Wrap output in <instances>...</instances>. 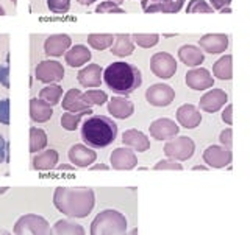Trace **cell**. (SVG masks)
Returning a JSON list of instances; mask_svg holds the SVG:
<instances>
[{"instance_id":"obj_39","label":"cell","mask_w":250,"mask_h":235,"mask_svg":"<svg viewBox=\"0 0 250 235\" xmlns=\"http://www.w3.org/2000/svg\"><path fill=\"white\" fill-rule=\"evenodd\" d=\"M96 13H106V14H124L125 11L122 10V8L119 5H114L111 2H102L97 8H96Z\"/></svg>"},{"instance_id":"obj_33","label":"cell","mask_w":250,"mask_h":235,"mask_svg":"<svg viewBox=\"0 0 250 235\" xmlns=\"http://www.w3.org/2000/svg\"><path fill=\"white\" fill-rule=\"evenodd\" d=\"M114 36L113 35H104V33H94L88 36V44L96 50H106L113 45Z\"/></svg>"},{"instance_id":"obj_57","label":"cell","mask_w":250,"mask_h":235,"mask_svg":"<svg viewBox=\"0 0 250 235\" xmlns=\"http://www.w3.org/2000/svg\"><path fill=\"white\" fill-rule=\"evenodd\" d=\"M11 2H13V3L16 5V3H18V0H11Z\"/></svg>"},{"instance_id":"obj_5","label":"cell","mask_w":250,"mask_h":235,"mask_svg":"<svg viewBox=\"0 0 250 235\" xmlns=\"http://www.w3.org/2000/svg\"><path fill=\"white\" fill-rule=\"evenodd\" d=\"M14 235H50V224L44 217L36 214H25L16 221Z\"/></svg>"},{"instance_id":"obj_26","label":"cell","mask_w":250,"mask_h":235,"mask_svg":"<svg viewBox=\"0 0 250 235\" xmlns=\"http://www.w3.org/2000/svg\"><path fill=\"white\" fill-rule=\"evenodd\" d=\"M53 114V109L50 105H47L45 101L39 98H31L30 100V117L31 120L36 123H45Z\"/></svg>"},{"instance_id":"obj_32","label":"cell","mask_w":250,"mask_h":235,"mask_svg":"<svg viewBox=\"0 0 250 235\" xmlns=\"http://www.w3.org/2000/svg\"><path fill=\"white\" fill-rule=\"evenodd\" d=\"M45 145H47V134L44 132V129L33 127L30 129V151L38 153L44 150Z\"/></svg>"},{"instance_id":"obj_56","label":"cell","mask_w":250,"mask_h":235,"mask_svg":"<svg viewBox=\"0 0 250 235\" xmlns=\"http://www.w3.org/2000/svg\"><path fill=\"white\" fill-rule=\"evenodd\" d=\"M0 16H5V10L2 8V5H0Z\"/></svg>"},{"instance_id":"obj_3","label":"cell","mask_w":250,"mask_h":235,"mask_svg":"<svg viewBox=\"0 0 250 235\" xmlns=\"http://www.w3.org/2000/svg\"><path fill=\"white\" fill-rule=\"evenodd\" d=\"M117 137V125L106 115H91L82 125V139L92 148H106Z\"/></svg>"},{"instance_id":"obj_38","label":"cell","mask_w":250,"mask_h":235,"mask_svg":"<svg viewBox=\"0 0 250 235\" xmlns=\"http://www.w3.org/2000/svg\"><path fill=\"white\" fill-rule=\"evenodd\" d=\"M47 6L52 13L64 14L70 8V0H47Z\"/></svg>"},{"instance_id":"obj_36","label":"cell","mask_w":250,"mask_h":235,"mask_svg":"<svg viewBox=\"0 0 250 235\" xmlns=\"http://www.w3.org/2000/svg\"><path fill=\"white\" fill-rule=\"evenodd\" d=\"M131 39L135 41V44H138V47L141 49H150V47H155L160 41V36L158 35H141V33H136L133 35Z\"/></svg>"},{"instance_id":"obj_27","label":"cell","mask_w":250,"mask_h":235,"mask_svg":"<svg viewBox=\"0 0 250 235\" xmlns=\"http://www.w3.org/2000/svg\"><path fill=\"white\" fill-rule=\"evenodd\" d=\"M58 158L60 156L55 150L42 151L41 154H38L33 158V161H31V167H33V170H38V171L52 170L58 163Z\"/></svg>"},{"instance_id":"obj_1","label":"cell","mask_w":250,"mask_h":235,"mask_svg":"<svg viewBox=\"0 0 250 235\" xmlns=\"http://www.w3.org/2000/svg\"><path fill=\"white\" fill-rule=\"evenodd\" d=\"M53 204L69 218H84L92 212L96 195L89 187H57Z\"/></svg>"},{"instance_id":"obj_37","label":"cell","mask_w":250,"mask_h":235,"mask_svg":"<svg viewBox=\"0 0 250 235\" xmlns=\"http://www.w3.org/2000/svg\"><path fill=\"white\" fill-rule=\"evenodd\" d=\"M214 10L208 5L205 0H189L186 6V13H213Z\"/></svg>"},{"instance_id":"obj_18","label":"cell","mask_w":250,"mask_h":235,"mask_svg":"<svg viewBox=\"0 0 250 235\" xmlns=\"http://www.w3.org/2000/svg\"><path fill=\"white\" fill-rule=\"evenodd\" d=\"M70 44H72V41H70V37L67 35H53L45 39L44 50L47 56L58 58L70 49Z\"/></svg>"},{"instance_id":"obj_53","label":"cell","mask_w":250,"mask_h":235,"mask_svg":"<svg viewBox=\"0 0 250 235\" xmlns=\"http://www.w3.org/2000/svg\"><path fill=\"white\" fill-rule=\"evenodd\" d=\"M192 170H208V168H205V167H203V165H195Z\"/></svg>"},{"instance_id":"obj_40","label":"cell","mask_w":250,"mask_h":235,"mask_svg":"<svg viewBox=\"0 0 250 235\" xmlns=\"http://www.w3.org/2000/svg\"><path fill=\"white\" fill-rule=\"evenodd\" d=\"M153 170H177V171H182L183 167L182 163H178L177 161H172V159H164L160 161L156 165L153 167Z\"/></svg>"},{"instance_id":"obj_54","label":"cell","mask_w":250,"mask_h":235,"mask_svg":"<svg viewBox=\"0 0 250 235\" xmlns=\"http://www.w3.org/2000/svg\"><path fill=\"white\" fill-rule=\"evenodd\" d=\"M0 235H11L8 231H5V229H0Z\"/></svg>"},{"instance_id":"obj_19","label":"cell","mask_w":250,"mask_h":235,"mask_svg":"<svg viewBox=\"0 0 250 235\" xmlns=\"http://www.w3.org/2000/svg\"><path fill=\"white\" fill-rule=\"evenodd\" d=\"M61 108L66 109L67 112H74V114L86 112L91 109V106L83 100V92L78 89H70L64 93Z\"/></svg>"},{"instance_id":"obj_7","label":"cell","mask_w":250,"mask_h":235,"mask_svg":"<svg viewBox=\"0 0 250 235\" xmlns=\"http://www.w3.org/2000/svg\"><path fill=\"white\" fill-rule=\"evenodd\" d=\"M150 70L161 80H169L177 73V61L167 52H158L150 58Z\"/></svg>"},{"instance_id":"obj_49","label":"cell","mask_w":250,"mask_h":235,"mask_svg":"<svg viewBox=\"0 0 250 235\" xmlns=\"http://www.w3.org/2000/svg\"><path fill=\"white\" fill-rule=\"evenodd\" d=\"M106 2H111L114 5H121V3H124V0H106Z\"/></svg>"},{"instance_id":"obj_11","label":"cell","mask_w":250,"mask_h":235,"mask_svg":"<svg viewBox=\"0 0 250 235\" xmlns=\"http://www.w3.org/2000/svg\"><path fill=\"white\" fill-rule=\"evenodd\" d=\"M185 80H186V86L191 88L192 90H207L213 88V84H214L213 75L209 73V70L202 69V67L188 70Z\"/></svg>"},{"instance_id":"obj_42","label":"cell","mask_w":250,"mask_h":235,"mask_svg":"<svg viewBox=\"0 0 250 235\" xmlns=\"http://www.w3.org/2000/svg\"><path fill=\"white\" fill-rule=\"evenodd\" d=\"M219 140H221V144L224 148L227 150H231V145H233V129H224L221 132V136H219Z\"/></svg>"},{"instance_id":"obj_45","label":"cell","mask_w":250,"mask_h":235,"mask_svg":"<svg viewBox=\"0 0 250 235\" xmlns=\"http://www.w3.org/2000/svg\"><path fill=\"white\" fill-rule=\"evenodd\" d=\"M222 120H224V123H227V125H231L233 123V106L231 105H229L225 108V111L222 112Z\"/></svg>"},{"instance_id":"obj_13","label":"cell","mask_w":250,"mask_h":235,"mask_svg":"<svg viewBox=\"0 0 250 235\" xmlns=\"http://www.w3.org/2000/svg\"><path fill=\"white\" fill-rule=\"evenodd\" d=\"M186 0H141L144 13H178Z\"/></svg>"},{"instance_id":"obj_24","label":"cell","mask_w":250,"mask_h":235,"mask_svg":"<svg viewBox=\"0 0 250 235\" xmlns=\"http://www.w3.org/2000/svg\"><path fill=\"white\" fill-rule=\"evenodd\" d=\"M91 58H92V54L86 45H74L64 53V59L67 62V66L75 67V69L84 66L86 62H89Z\"/></svg>"},{"instance_id":"obj_30","label":"cell","mask_w":250,"mask_h":235,"mask_svg":"<svg viewBox=\"0 0 250 235\" xmlns=\"http://www.w3.org/2000/svg\"><path fill=\"white\" fill-rule=\"evenodd\" d=\"M233 58L230 54L221 56L214 64H213V73L219 80H231L233 76Z\"/></svg>"},{"instance_id":"obj_9","label":"cell","mask_w":250,"mask_h":235,"mask_svg":"<svg viewBox=\"0 0 250 235\" xmlns=\"http://www.w3.org/2000/svg\"><path fill=\"white\" fill-rule=\"evenodd\" d=\"M175 98V90L167 84H153L146 90V100L155 108H166Z\"/></svg>"},{"instance_id":"obj_2","label":"cell","mask_w":250,"mask_h":235,"mask_svg":"<svg viewBox=\"0 0 250 235\" xmlns=\"http://www.w3.org/2000/svg\"><path fill=\"white\" fill-rule=\"evenodd\" d=\"M102 76H104V83L108 86L109 90L125 97L130 95L131 92H135L143 84V73H141V70L136 66L124 61H117L109 64L104 70Z\"/></svg>"},{"instance_id":"obj_58","label":"cell","mask_w":250,"mask_h":235,"mask_svg":"<svg viewBox=\"0 0 250 235\" xmlns=\"http://www.w3.org/2000/svg\"><path fill=\"white\" fill-rule=\"evenodd\" d=\"M0 67H2V66H0Z\"/></svg>"},{"instance_id":"obj_15","label":"cell","mask_w":250,"mask_h":235,"mask_svg":"<svg viewBox=\"0 0 250 235\" xmlns=\"http://www.w3.org/2000/svg\"><path fill=\"white\" fill-rule=\"evenodd\" d=\"M199 45H200V49H203L207 53H211V54L224 53L227 49H229V36L224 33L205 35L200 37Z\"/></svg>"},{"instance_id":"obj_22","label":"cell","mask_w":250,"mask_h":235,"mask_svg":"<svg viewBox=\"0 0 250 235\" xmlns=\"http://www.w3.org/2000/svg\"><path fill=\"white\" fill-rule=\"evenodd\" d=\"M122 144H125V146H130L133 150H136L139 153L147 151L150 148V140L148 137L141 132L138 129H127L122 134Z\"/></svg>"},{"instance_id":"obj_55","label":"cell","mask_w":250,"mask_h":235,"mask_svg":"<svg viewBox=\"0 0 250 235\" xmlns=\"http://www.w3.org/2000/svg\"><path fill=\"white\" fill-rule=\"evenodd\" d=\"M219 11H221V13H230L231 10H230V8H222V10H219Z\"/></svg>"},{"instance_id":"obj_17","label":"cell","mask_w":250,"mask_h":235,"mask_svg":"<svg viewBox=\"0 0 250 235\" xmlns=\"http://www.w3.org/2000/svg\"><path fill=\"white\" fill-rule=\"evenodd\" d=\"M67 156H69V161L72 162L75 167H80V168L89 167L91 163H94V161L97 159L96 151L84 145H74L69 150Z\"/></svg>"},{"instance_id":"obj_28","label":"cell","mask_w":250,"mask_h":235,"mask_svg":"<svg viewBox=\"0 0 250 235\" xmlns=\"http://www.w3.org/2000/svg\"><path fill=\"white\" fill-rule=\"evenodd\" d=\"M135 50V42L130 35H117L114 36V42L111 45V53L114 56H130Z\"/></svg>"},{"instance_id":"obj_21","label":"cell","mask_w":250,"mask_h":235,"mask_svg":"<svg viewBox=\"0 0 250 235\" xmlns=\"http://www.w3.org/2000/svg\"><path fill=\"white\" fill-rule=\"evenodd\" d=\"M108 112L111 114L114 119H128L135 112V105L127 97H113L108 103Z\"/></svg>"},{"instance_id":"obj_50","label":"cell","mask_w":250,"mask_h":235,"mask_svg":"<svg viewBox=\"0 0 250 235\" xmlns=\"http://www.w3.org/2000/svg\"><path fill=\"white\" fill-rule=\"evenodd\" d=\"M60 170H74L70 165H60Z\"/></svg>"},{"instance_id":"obj_51","label":"cell","mask_w":250,"mask_h":235,"mask_svg":"<svg viewBox=\"0 0 250 235\" xmlns=\"http://www.w3.org/2000/svg\"><path fill=\"white\" fill-rule=\"evenodd\" d=\"M8 192V187H0V195H3Z\"/></svg>"},{"instance_id":"obj_6","label":"cell","mask_w":250,"mask_h":235,"mask_svg":"<svg viewBox=\"0 0 250 235\" xmlns=\"http://www.w3.org/2000/svg\"><path fill=\"white\" fill-rule=\"evenodd\" d=\"M194 151H195L194 140L186 136L170 139L169 142L164 145V154L167 156V159L177 161V162L191 159Z\"/></svg>"},{"instance_id":"obj_10","label":"cell","mask_w":250,"mask_h":235,"mask_svg":"<svg viewBox=\"0 0 250 235\" xmlns=\"http://www.w3.org/2000/svg\"><path fill=\"white\" fill-rule=\"evenodd\" d=\"M203 161L213 168H224L231 163L233 154L231 150H227L221 145H211L203 151Z\"/></svg>"},{"instance_id":"obj_29","label":"cell","mask_w":250,"mask_h":235,"mask_svg":"<svg viewBox=\"0 0 250 235\" xmlns=\"http://www.w3.org/2000/svg\"><path fill=\"white\" fill-rule=\"evenodd\" d=\"M50 235H86L82 224L72 220H60L53 224Z\"/></svg>"},{"instance_id":"obj_31","label":"cell","mask_w":250,"mask_h":235,"mask_svg":"<svg viewBox=\"0 0 250 235\" xmlns=\"http://www.w3.org/2000/svg\"><path fill=\"white\" fill-rule=\"evenodd\" d=\"M61 97H62L61 86H58V84H49V86H45L44 89L39 90V97L38 98L45 101L47 105L55 106V105H58V101L61 100Z\"/></svg>"},{"instance_id":"obj_34","label":"cell","mask_w":250,"mask_h":235,"mask_svg":"<svg viewBox=\"0 0 250 235\" xmlns=\"http://www.w3.org/2000/svg\"><path fill=\"white\" fill-rule=\"evenodd\" d=\"M84 115H91V109L86 112H78V114H74V112L62 114L61 115V127L67 131H75Z\"/></svg>"},{"instance_id":"obj_41","label":"cell","mask_w":250,"mask_h":235,"mask_svg":"<svg viewBox=\"0 0 250 235\" xmlns=\"http://www.w3.org/2000/svg\"><path fill=\"white\" fill-rule=\"evenodd\" d=\"M0 123H10V100L8 98L0 100Z\"/></svg>"},{"instance_id":"obj_47","label":"cell","mask_w":250,"mask_h":235,"mask_svg":"<svg viewBox=\"0 0 250 235\" xmlns=\"http://www.w3.org/2000/svg\"><path fill=\"white\" fill-rule=\"evenodd\" d=\"M91 171H96V170H109L108 165H105V163H97V165H94L92 168H89Z\"/></svg>"},{"instance_id":"obj_14","label":"cell","mask_w":250,"mask_h":235,"mask_svg":"<svg viewBox=\"0 0 250 235\" xmlns=\"http://www.w3.org/2000/svg\"><path fill=\"white\" fill-rule=\"evenodd\" d=\"M229 101V93L222 89H211L200 98V109L205 112H217Z\"/></svg>"},{"instance_id":"obj_35","label":"cell","mask_w":250,"mask_h":235,"mask_svg":"<svg viewBox=\"0 0 250 235\" xmlns=\"http://www.w3.org/2000/svg\"><path fill=\"white\" fill-rule=\"evenodd\" d=\"M83 100L89 106H102L108 101V95L100 89H92V90H88L83 93Z\"/></svg>"},{"instance_id":"obj_8","label":"cell","mask_w":250,"mask_h":235,"mask_svg":"<svg viewBox=\"0 0 250 235\" xmlns=\"http://www.w3.org/2000/svg\"><path fill=\"white\" fill-rule=\"evenodd\" d=\"M35 76L38 81L45 83V84H55L62 80L64 76V69L62 64L53 59H45L41 61L35 69Z\"/></svg>"},{"instance_id":"obj_12","label":"cell","mask_w":250,"mask_h":235,"mask_svg":"<svg viewBox=\"0 0 250 235\" xmlns=\"http://www.w3.org/2000/svg\"><path fill=\"white\" fill-rule=\"evenodd\" d=\"M148 131H150V136L156 140H169L177 137L180 128L172 119L163 117V119H156L155 122H152Z\"/></svg>"},{"instance_id":"obj_25","label":"cell","mask_w":250,"mask_h":235,"mask_svg":"<svg viewBox=\"0 0 250 235\" xmlns=\"http://www.w3.org/2000/svg\"><path fill=\"white\" fill-rule=\"evenodd\" d=\"M178 58L188 67H199L203 61H205V56H203L202 50L197 45H183L178 49Z\"/></svg>"},{"instance_id":"obj_43","label":"cell","mask_w":250,"mask_h":235,"mask_svg":"<svg viewBox=\"0 0 250 235\" xmlns=\"http://www.w3.org/2000/svg\"><path fill=\"white\" fill-rule=\"evenodd\" d=\"M10 161V151H8V142L0 136V163Z\"/></svg>"},{"instance_id":"obj_52","label":"cell","mask_w":250,"mask_h":235,"mask_svg":"<svg viewBox=\"0 0 250 235\" xmlns=\"http://www.w3.org/2000/svg\"><path fill=\"white\" fill-rule=\"evenodd\" d=\"M127 235H138V229H136V228H135V229H131Z\"/></svg>"},{"instance_id":"obj_20","label":"cell","mask_w":250,"mask_h":235,"mask_svg":"<svg viewBox=\"0 0 250 235\" xmlns=\"http://www.w3.org/2000/svg\"><path fill=\"white\" fill-rule=\"evenodd\" d=\"M177 120L186 129H194L202 123V115L197 106L183 105L177 109Z\"/></svg>"},{"instance_id":"obj_46","label":"cell","mask_w":250,"mask_h":235,"mask_svg":"<svg viewBox=\"0 0 250 235\" xmlns=\"http://www.w3.org/2000/svg\"><path fill=\"white\" fill-rule=\"evenodd\" d=\"M209 2L213 10H222V8L229 6L231 3V0H209Z\"/></svg>"},{"instance_id":"obj_23","label":"cell","mask_w":250,"mask_h":235,"mask_svg":"<svg viewBox=\"0 0 250 235\" xmlns=\"http://www.w3.org/2000/svg\"><path fill=\"white\" fill-rule=\"evenodd\" d=\"M83 88H99L102 83V67L99 64H88L77 75Z\"/></svg>"},{"instance_id":"obj_44","label":"cell","mask_w":250,"mask_h":235,"mask_svg":"<svg viewBox=\"0 0 250 235\" xmlns=\"http://www.w3.org/2000/svg\"><path fill=\"white\" fill-rule=\"evenodd\" d=\"M0 84L3 88H10V69H8V66L0 67Z\"/></svg>"},{"instance_id":"obj_4","label":"cell","mask_w":250,"mask_h":235,"mask_svg":"<svg viewBox=\"0 0 250 235\" xmlns=\"http://www.w3.org/2000/svg\"><path fill=\"white\" fill-rule=\"evenodd\" d=\"M91 235H127V218L113 209L102 210L91 223Z\"/></svg>"},{"instance_id":"obj_16","label":"cell","mask_w":250,"mask_h":235,"mask_svg":"<svg viewBox=\"0 0 250 235\" xmlns=\"http://www.w3.org/2000/svg\"><path fill=\"white\" fill-rule=\"evenodd\" d=\"M109 162L114 170H133L138 165V158L128 148H116L109 156Z\"/></svg>"},{"instance_id":"obj_48","label":"cell","mask_w":250,"mask_h":235,"mask_svg":"<svg viewBox=\"0 0 250 235\" xmlns=\"http://www.w3.org/2000/svg\"><path fill=\"white\" fill-rule=\"evenodd\" d=\"M78 3L80 5H83V6H89V5H92V3H96L97 0H77Z\"/></svg>"}]
</instances>
